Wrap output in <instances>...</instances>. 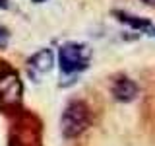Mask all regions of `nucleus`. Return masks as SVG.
I'll return each instance as SVG.
<instances>
[{"label":"nucleus","mask_w":155,"mask_h":146,"mask_svg":"<svg viewBox=\"0 0 155 146\" xmlns=\"http://www.w3.org/2000/svg\"><path fill=\"white\" fill-rule=\"evenodd\" d=\"M10 8V0H0V10H8Z\"/></svg>","instance_id":"obj_8"},{"label":"nucleus","mask_w":155,"mask_h":146,"mask_svg":"<svg viewBox=\"0 0 155 146\" xmlns=\"http://www.w3.org/2000/svg\"><path fill=\"white\" fill-rule=\"evenodd\" d=\"M23 84L19 80L18 72L12 68H6L0 72V105L6 109H14L21 103Z\"/></svg>","instance_id":"obj_3"},{"label":"nucleus","mask_w":155,"mask_h":146,"mask_svg":"<svg viewBox=\"0 0 155 146\" xmlns=\"http://www.w3.org/2000/svg\"><path fill=\"white\" fill-rule=\"evenodd\" d=\"M110 92H113V97L116 101L130 103V101H134L140 96V86L134 80H130V78H118L113 84V88H110Z\"/></svg>","instance_id":"obj_5"},{"label":"nucleus","mask_w":155,"mask_h":146,"mask_svg":"<svg viewBox=\"0 0 155 146\" xmlns=\"http://www.w3.org/2000/svg\"><path fill=\"white\" fill-rule=\"evenodd\" d=\"M89 121H91V115H89V107L85 105V101L72 99L68 101V105L62 111L60 130L66 138H76L89 127Z\"/></svg>","instance_id":"obj_2"},{"label":"nucleus","mask_w":155,"mask_h":146,"mask_svg":"<svg viewBox=\"0 0 155 146\" xmlns=\"http://www.w3.org/2000/svg\"><path fill=\"white\" fill-rule=\"evenodd\" d=\"M8 43H10V31H8V27L0 26V51L8 47Z\"/></svg>","instance_id":"obj_7"},{"label":"nucleus","mask_w":155,"mask_h":146,"mask_svg":"<svg viewBox=\"0 0 155 146\" xmlns=\"http://www.w3.org/2000/svg\"><path fill=\"white\" fill-rule=\"evenodd\" d=\"M91 62V49L85 43L68 41L58 49V66L64 76H76L87 70Z\"/></svg>","instance_id":"obj_1"},{"label":"nucleus","mask_w":155,"mask_h":146,"mask_svg":"<svg viewBox=\"0 0 155 146\" xmlns=\"http://www.w3.org/2000/svg\"><path fill=\"white\" fill-rule=\"evenodd\" d=\"M31 2H35V4H43V2H47V0H31Z\"/></svg>","instance_id":"obj_10"},{"label":"nucleus","mask_w":155,"mask_h":146,"mask_svg":"<svg viewBox=\"0 0 155 146\" xmlns=\"http://www.w3.org/2000/svg\"><path fill=\"white\" fill-rule=\"evenodd\" d=\"M143 4H147V6H155V0H142Z\"/></svg>","instance_id":"obj_9"},{"label":"nucleus","mask_w":155,"mask_h":146,"mask_svg":"<svg viewBox=\"0 0 155 146\" xmlns=\"http://www.w3.org/2000/svg\"><path fill=\"white\" fill-rule=\"evenodd\" d=\"M151 35H155V29H153V31H151Z\"/></svg>","instance_id":"obj_11"},{"label":"nucleus","mask_w":155,"mask_h":146,"mask_svg":"<svg viewBox=\"0 0 155 146\" xmlns=\"http://www.w3.org/2000/svg\"><path fill=\"white\" fill-rule=\"evenodd\" d=\"M113 16L120 23H126L128 27L136 29V31H149V29H153V23L147 18H140V16H134V14H128V12H120V10H114Z\"/></svg>","instance_id":"obj_6"},{"label":"nucleus","mask_w":155,"mask_h":146,"mask_svg":"<svg viewBox=\"0 0 155 146\" xmlns=\"http://www.w3.org/2000/svg\"><path fill=\"white\" fill-rule=\"evenodd\" d=\"M54 64V55L51 49H41L27 58V74L33 82H41V78L48 74Z\"/></svg>","instance_id":"obj_4"}]
</instances>
